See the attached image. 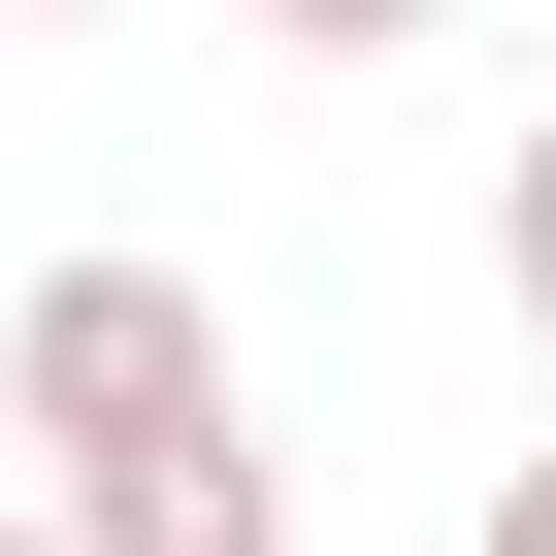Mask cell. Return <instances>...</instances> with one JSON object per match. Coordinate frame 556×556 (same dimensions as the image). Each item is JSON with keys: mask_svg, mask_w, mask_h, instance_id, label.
I'll list each match as a JSON object with an SVG mask.
<instances>
[{"mask_svg": "<svg viewBox=\"0 0 556 556\" xmlns=\"http://www.w3.org/2000/svg\"><path fill=\"white\" fill-rule=\"evenodd\" d=\"M0 458L66 491V556H295V458H262L197 262H34V328H0Z\"/></svg>", "mask_w": 556, "mask_h": 556, "instance_id": "6da1fadb", "label": "cell"}, {"mask_svg": "<svg viewBox=\"0 0 556 556\" xmlns=\"http://www.w3.org/2000/svg\"><path fill=\"white\" fill-rule=\"evenodd\" d=\"M262 34H295V66H426L458 0H262Z\"/></svg>", "mask_w": 556, "mask_h": 556, "instance_id": "7a4b0ae2", "label": "cell"}, {"mask_svg": "<svg viewBox=\"0 0 556 556\" xmlns=\"http://www.w3.org/2000/svg\"><path fill=\"white\" fill-rule=\"evenodd\" d=\"M491 295H523V328H556V131H523V164H491Z\"/></svg>", "mask_w": 556, "mask_h": 556, "instance_id": "3957f363", "label": "cell"}, {"mask_svg": "<svg viewBox=\"0 0 556 556\" xmlns=\"http://www.w3.org/2000/svg\"><path fill=\"white\" fill-rule=\"evenodd\" d=\"M491 556H556V458H491Z\"/></svg>", "mask_w": 556, "mask_h": 556, "instance_id": "277c9868", "label": "cell"}, {"mask_svg": "<svg viewBox=\"0 0 556 556\" xmlns=\"http://www.w3.org/2000/svg\"><path fill=\"white\" fill-rule=\"evenodd\" d=\"M0 523H34V458H0Z\"/></svg>", "mask_w": 556, "mask_h": 556, "instance_id": "5b68a950", "label": "cell"}]
</instances>
